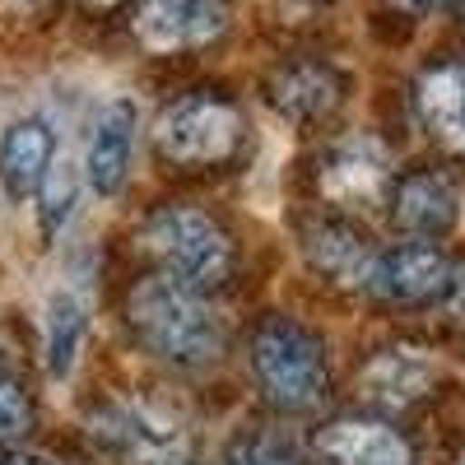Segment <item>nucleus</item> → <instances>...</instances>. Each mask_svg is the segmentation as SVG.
Returning <instances> with one entry per match:
<instances>
[{"label": "nucleus", "mask_w": 465, "mask_h": 465, "mask_svg": "<svg viewBox=\"0 0 465 465\" xmlns=\"http://www.w3.org/2000/svg\"><path fill=\"white\" fill-rule=\"evenodd\" d=\"M447 302H451V312L465 322V270H451V284H447V293H442Z\"/></svg>", "instance_id": "obj_21"}, {"label": "nucleus", "mask_w": 465, "mask_h": 465, "mask_svg": "<svg viewBox=\"0 0 465 465\" xmlns=\"http://www.w3.org/2000/svg\"><path fill=\"white\" fill-rule=\"evenodd\" d=\"M94 433L112 456H126L131 465H182L191 451L186 429L168 414L140 401H116L94 419Z\"/></svg>", "instance_id": "obj_5"}, {"label": "nucleus", "mask_w": 465, "mask_h": 465, "mask_svg": "<svg viewBox=\"0 0 465 465\" xmlns=\"http://www.w3.org/2000/svg\"><path fill=\"white\" fill-rule=\"evenodd\" d=\"M33 429V410H28V396L19 391L15 381H0V447H15L24 442Z\"/></svg>", "instance_id": "obj_20"}, {"label": "nucleus", "mask_w": 465, "mask_h": 465, "mask_svg": "<svg viewBox=\"0 0 465 465\" xmlns=\"http://www.w3.org/2000/svg\"><path fill=\"white\" fill-rule=\"evenodd\" d=\"M396 223L414 238H442L460 223V186L447 173H414L396 186Z\"/></svg>", "instance_id": "obj_12"}, {"label": "nucleus", "mask_w": 465, "mask_h": 465, "mask_svg": "<svg viewBox=\"0 0 465 465\" xmlns=\"http://www.w3.org/2000/svg\"><path fill=\"white\" fill-rule=\"evenodd\" d=\"M433 363L419 349H381V354L363 368V396L377 405H410L429 391Z\"/></svg>", "instance_id": "obj_14"}, {"label": "nucleus", "mask_w": 465, "mask_h": 465, "mask_svg": "<svg viewBox=\"0 0 465 465\" xmlns=\"http://www.w3.org/2000/svg\"><path fill=\"white\" fill-rule=\"evenodd\" d=\"M252 372L261 381L265 401L289 410V414L317 410L331 391V368H326V354H322V340L312 331L284 322V317L256 326Z\"/></svg>", "instance_id": "obj_2"}, {"label": "nucleus", "mask_w": 465, "mask_h": 465, "mask_svg": "<svg viewBox=\"0 0 465 465\" xmlns=\"http://www.w3.org/2000/svg\"><path fill=\"white\" fill-rule=\"evenodd\" d=\"M140 247L163 265V275H173L177 284L196 289V293L214 289L232 265V247L223 238V228L191 205L159 210L140 228Z\"/></svg>", "instance_id": "obj_3"}, {"label": "nucleus", "mask_w": 465, "mask_h": 465, "mask_svg": "<svg viewBox=\"0 0 465 465\" xmlns=\"http://www.w3.org/2000/svg\"><path fill=\"white\" fill-rule=\"evenodd\" d=\"M317 465H414L405 438L377 419H340L317 433Z\"/></svg>", "instance_id": "obj_11"}, {"label": "nucleus", "mask_w": 465, "mask_h": 465, "mask_svg": "<svg viewBox=\"0 0 465 465\" xmlns=\"http://www.w3.org/2000/svg\"><path fill=\"white\" fill-rule=\"evenodd\" d=\"M37 201H43V228L56 232V228L70 219L74 201H80V163L61 159V153H56L52 173L43 177V186H37Z\"/></svg>", "instance_id": "obj_18"}, {"label": "nucleus", "mask_w": 465, "mask_h": 465, "mask_svg": "<svg viewBox=\"0 0 465 465\" xmlns=\"http://www.w3.org/2000/svg\"><path fill=\"white\" fill-rule=\"evenodd\" d=\"M131 24L149 52H186L228 28V0H140Z\"/></svg>", "instance_id": "obj_6"}, {"label": "nucleus", "mask_w": 465, "mask_h": 465, "mask_svg": "<svg viewBox=\"0 0 465 465\" xmlns=\"http://www.w3.org/2000/svg\"><path fill=\"white\" fill-rule=\"evenodd\" d=\"M94 5H112V0H94Z\"/></svg>", "instance_id": "obj_24"}, {"label": "nucleus", "mask_w": 465, "mask_h": 465, "mask_svg": "<svg viewBox=\"0 0 465 465\" xmlns=\"http://www.w3.org/2000/svg\"><path fill=\"white\" fill-rule=\"evenodd\" d=\"M451 284V261L433 242H401L372 256L368 289L391 302H433Z\"/></svg>", "instance_id": "obj_7"}, {"label": "nucleus", "mask_w": 465, "mask_h": 465, "mask_svg": "<svg viewBox=\"0 0 465 465\" xmlns=\"http://www.w3.org/2000/svg\"><path fill=\"white\" fill-rule=\"evenodd\" d=\"M386 182H391V153H386L377 140H368V135L344 140L326 159V168H322L326 201L349 205V210L377 205L386 196Z\"/></svg>", "instance_id": "obj_8"}, {"label": "nucleus", "mask_w": 465, "mask_h": 465, "mask_svg": "<svg viewBox=\"0 0 465 465\" xmlns=\"http://www.w3.org/2000/svg\"><path fill=\"white\" fill-rule=\"evenodd\" d=\"M275 103L298 116V122H312V116H326L340 103V74L317 65V61H298L289 70L275 74Z\"/></svg>", "instance_id": "obj_16"}, {"label": "nucleus", "mask_w": 465, "mask_h": 465, "mask_svg": "<svg viewBox=\"0 0 465 465\" xmlns=\"http://www.w3.org/2000/svg\"><path fill=\"white\" fill-rule=\"evenodd\" d=\"M56 163V131L43 116H24L0 135V191L10 201H33Z\"/></svg>", "instance_id": "obj_10"}, {"label": "nucleus", "mask_w": 465, "mask_h": 465, "mask_svg": "<svg viewBox=\"0 0 465 465\" xmlns=\"http://www.w3.org/2000/svg\"><path fill=\"white\" fill-rule=\"evenodd\" d=\"M405 10H414V15H438V10H447L451 0H401Z\"/></svg>", "instance_id": "obj_22"}, {"label": "nucleus", "mask_w": 465, "mask_h": 465, "mask_svg": "<svg viewBox=\"0 0 465 465\" xmlns=\"http://www.w3.org/2000/svg\"><path fill=\"white\" fill-rule=\"evenodd\" d=\"M89 331V307L74 293H52L47 317H43V354H47V372L52 377H70L74 359H80V344Z\"/></svg>", "instance_id": "obj_17"}, {"label": "nucleus", "mask_w": 465, "mask_h": 465, "mask_svg": "<svg viewBox=\"0 0 465 465\" xmlns=\"http://www.w3.org/2000/svg\"><path fill=\"white\" fill-rule=\"evenodd\" d=\"M419 116L447 149L465 153V65H433L419 80Z\"/></svg>", "instance_id": "obj_13"}, {"label": "nucleus", "mask_w": 465, "mask_h": 465, "mask_svg": "<svg viewBox=\"0 0 465 465\" xmlns=\"http://www.w3.org/2000/svg\"><path fill=\"white\" fill-rule=\"evenodd\" d=\"M307 256L322 275H331L335 284H363L368 289V270H372V247L359 238L349 223H317L307 232Z\"/></svg>", "instance_id": "obj_15"}, {"label": "nucleus", "mask_w": 465, "mask_h": 465, "mask_svg": "<svg viewBox=\"0 0 465 465\" xmlns=\"http://www.w3.org/2000/svg\"><path fill=\"white\" fill-rule=\"evenodd\" d=\"M0 465H52V460L47 456H5Z\"/></svg>", "instance_id": "obj_23"}, {"label": "nucleus", "mask_w": 465, "mask_h": 465, "mask_svg": "<svg viewBox=\"0 0 465 465\" xmlns=\"http://www.w3.org/2000/svg\"><path fill=\"white\" fill-rule=\"evenodd\" d=\"M153 140L177 163H223L242 140V116L214 94H186L153 122Z\"/></svg>", "instance_id": "obj_4"}, {"label": "nucleus", "mask_w": 465, "mask_h": 465, "mask_svg": "<svg viewBox=\"0 0 465 465\" xmlns=\"http://www.w3.org/2000/svg\"><path fill=\"white\" fill-rule=\"evenodd\" d=\"M223 465H302V451L280 433H247L228 447Z\"/></svg>", "instance_id": "obj_19"}, {"label": "nucleus", "mask_w": 465, "mask_h": 465, "mask_svg": "<svg viewBox=\"0 0 465 465\" xmlns=\"http://www.w3.org/2000/svg\"><path fill=\"white\" fill-rule=\"evenodd\" d=\"M126 317L159 363L168 368H210L223 349V326L205 293L177 284L173 275H149L131 289Z\"/></svg>", "instance_id": "obj_1"}, {"label": "nucleus", "mask_w": 465, "mask_h": 465, "mask_svg": "<svg viewBox=\"0 0 465 465\" xmlns=\"http://www.w3.org/2000/svg\"><path fill=\"white\" fill-rule=\"evenodd\" d=\"M135 135H140V107L135 98H116L107 103V112L98 116L89 153H84V177L103 201H112L126 186L131 159H135Z\"/></svg>", "instance_id": "obj_9"}]
</instances>
